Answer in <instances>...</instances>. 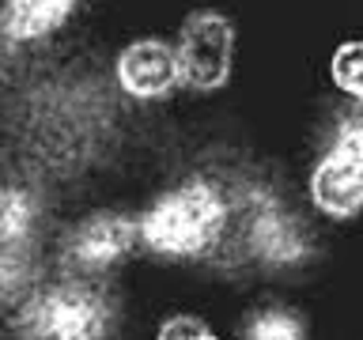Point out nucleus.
Wrapping results in <instances>:
<instances>
[{"label":"nucleus","mask_w":363,"mask_h":340,"mask_svg":"<svg viewBox=\"0 0 363 340\" xmlns=\"http://www.w3.org/2000/svg\"><path fill=\"white\" fill-rule=\"evenodd\" d=\"M235 220V178L189 166L167 178L136 208V249L155 265H212L223 257Z\"/></svg>","instance_id":"f257e3e1"},{"label":"nucleus","mask_w":363,"mask_h":340,"mask_svg":"<svg viewBox=\"0 0 363 340\" xmlns=\"http://www.w3.org/2000/svg\"><path fill=\"white\" fill-rule=\"evenodd\" d=\"M314 249V223L299 204L261 178H235V220L220 261L261 276H291L311 265Z\"/></svg>","instance_id":"f03ea898"},{"label":"nucleus","mask_w":363,"mask_h":340,"mask_svg":"<svg viewBox=\"0 0 363 340\" xmlns=\"http://www.w3.org/2000/svg\"><path fill=\"white\" fill-rule=\"evenodd\" d=\"M125 310L113 280L45 268L4 317L8 340H121Z\"/></svg>","instance_id":"7ed1b4c3"},{"label":"nucleus","mask_w":363,"mask_h":340,"mask_svg":"<svg viewBox=\"0 0 363 340\" xmlns=\"http://www.w3.org/2000/svg\"><path fill=\"white\" fill-rule=\"evenodd\" d=\"M306 212L325 223L348 227L363 208V110L345 102L329 121L325 140L318 144L303 178Z\"/></svg>","instance_id":"20e7f679"},{"label":"nucleus","mask_w":363,"mask_h":340,"mask_svg":"<svg viewBox=\"0 0 363 340\" xmlns=\"http://www.w3.org/2000/svg\"><path fill=\"white\" fill-rule=\"evenodd\" d=\"M140 257L136 249V208L125 204H95L53 227L45 265L53 272L87 280H113L125 265Z\"/></svg>","instance_id":"39448f33"},{"label":"nucleus","mask_w":363,"mask_h":340,"mask_svg":"<svg viewBox=\"0 0 363 340\" xmlns=\"http://www.w3.org/2000/svg\"><path fill=\"white\" fill-rule=\"evenodd\" d=\"M238 38L242 27L227 8L201 4L182 16L174 38V61H178V79H182V95H220L231 87L235 68H238Z\"/></svg>","instance_id":"423d86ee"},{"label":"nucleus","mask_w":363,"mask_h":340,"mask_svg":"<svg viewBox=\"0 0 363 340\" xmlns=\"http://www.w3.org/2000/svg\"><path fill=\"white\" fill-rule=\"evenodd\" d=\"M110 84L118 91V98L136 110L174 102L182 95V79H178V61L170 38L147 30L121 42L110 61Z\"/></svg>","instance_id":"0eeeda50"},{"label":"nucleus","mask_w":363,"mask_h":340,"mask_svg":"<svg viewBox=\"0 0 363 340\" xmlns=\"http://www.w3.org/2000/svg\"><path fill=\"white\" fill-rule=\"evenodd\" d=\"M53 208L45 189L30 170H4L0 174V242L50 249Z\"/></svg>","instance_id":"6e6552de"},{"label":"nucleus","mask_w":363,"mask_h":340,"mask_svg":"<svg viewBox=\"0 0 363 340\" xmlns=\"http://www.w3.org/2000/svg\"><path fill=\"white\" fill-rule=\"evenodd\" d=\"M91 0H0V45L45 50L87 11Z\"/></svg>","instance_id":"1a4fd4ad"},{"label":"nucleus","mask_w":363,"mask_h":340,"mask_svg":"<svg viewBox=\"0 0 363 340\" xmlns=\"http://www.w3.org/2000/svg\"><path fill=\"white\" fill-rule=\"evenodd\" d=\"M231 340H311V317L284 295H261L235 317Z\"/></svg>","instance_id":"9d476101"},{"label":"nucleus","mask_w":363,"mask_h":340,"mask_svg":"<svg viewBox=\"0 0 363 340\" xmlns=\"http://www.w3.org/2000/svg\"><path fill=\"white\" fill-rule=\"evenodd\" d=\"M45 268H50V265H45L42 249L0 242V322L11 314V306L30 291V283L38 280Z\"/></svg>","instance_id":"9b49d317"},{"label":"nucleus","mask_w":363,"mask_h":340,"mask_svg":"<svg viewBox=\"0 0 363 340\" xmlns=\"http://www.w3.org/2000/svg\"><path fill=\"white\" fill-rule=\"evenodd\" d=\"M329 84L345 102H363V42L345 38L329 53Z\"/></svg>","instance_id":"f8f14e48"},{"label":"nucleus","mask_w":363,"mask_h":340,"mask_svg":"<svg viewBox=\"0 0 363 340\" xmlns=\"http://www.w3.org/2000/svg\"><path fill=\"white\" fill-rule=\"evenodd\" d=\"M152 340H227L201 310H170L155 322Z\"/></svg>","instance_id":"ddd939ff"}]
</instances>
